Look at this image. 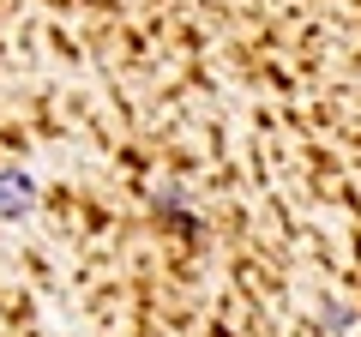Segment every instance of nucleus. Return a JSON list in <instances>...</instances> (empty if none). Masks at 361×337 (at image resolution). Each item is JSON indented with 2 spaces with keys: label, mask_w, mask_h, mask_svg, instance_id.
Wrapping results in <instances>:
<instances>
[{
  "label": "nucleus",
  "mask_w": 361,
  "mask_h": 337,
  "mask_svg": "<svg viewBox=\"0 0 361 337\" xmlns=\"http://www.w3.org/2000/svg\"><path fill=\"white\" fill-rule=\"evenodd\" d=\"M30 211V175H0V217H25Z\"/></svg>",
  "instance_id": "obj_1"
}]
</instances>
